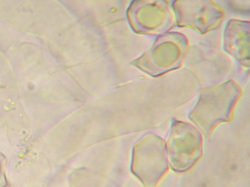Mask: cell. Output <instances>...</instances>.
<instances>
[{
  "instance_id": "1",
  "label": "cell",
  "mask_w": 250,
  "mask_h": 187,
  "mask_svg": "<svg viewBox=\"0 0 250 187\" xmlns=\"http://www.w3.org/2000/svg\"><path fill=\"white\" fill-rule=\"evenodd\" d=\"M242 90L229 80L214 88L201 91L199 99L189 113L191 121L205 135H209L218 124L229 121Z\"/></svg>"
},
{
  "instance_id": "2",
  "label": "cell",
  "mask_w": 250,
  "mask_h": 187,
  "mask_svg": "<svg viewBox=\"0 0 250 187\" xmlns=\"http://www.w3.org/2000/svg\"><path fill=\"white\" fill-rule=\"evenodd\" d=\"M188 48L185 35L177 32L161 36L149 50L133 62L134 66L153 77L179 68Z\"/></svg>"
},
{
  "instance_id": "3",
  "label": "cell",
  "mask_w": 250,
  "mask_h": 187,
  "mask_svg": "<svg viewBox=\"0 0 250 187\" xmlns=\"http://www.w3.org/2000/svg\"><path fill=\"white\" fill-rule=\"evenodd\" d=\"M127 16L131 28L139 34H162L176 23L173 8L165 1H133Z\"/></svg>"
},
{
  "instance_id": "4",
  "label": "cell",
  "mask_w": 250,
  "mask_h": 187,
  "mask_svg": "<svg viewBox=\"0 0 250 187\" xmlns=\"http://www.w3.org/2000/svg\"><path fill=\"white\" fill-rule=\"evenodd\" d=\"M166 145L155 135H148L135 147L133 171L148 187H153L167 170Z\"/></svg>"
},
{
  "instance_id": "5",
  "label": "cell",
  "mask_w": 250,
  "mask_h": 187,
  "mask_svg": "<svg viewBox=\"0 0 250 187\" xmlns=\"http://www.w3.org/2000/svg\"><path fill=\"white\" fill-rule=\"evenodd\" d=\"M169 163L174 170L182 171L191 168L202 152V137L191 124L175 122L167 142Z\"/></svg>"
},
{
  "instance_id": "6",
  "label": "cell",
  "mask_w": 250,
  "mask_h": 187,
  "mask_svg": "<svg viewBox=\"0 0 250 187\" xmlns=\"http://www.w3.org/2000/svg\"><path fill=\"white\" fill-rule=\"evenodd\" d=\"M176 23L205 34L220 26L225 17L222 8L211 1L178 0L173 4Z\"/></svg>"
},
{
  "instance_id": "7",
  "label": "cell",
  "mask_w": 250,
  "mask_h": 187,
  "mask_svg": "<svg viewBox=\"0 0 250 187\" xmlns=\"http://www.w3.org/2000/svg\"><path fill=\"white\" fill-rule=\"evenodd\" d=\"M250 22L229 20L225 29L224 50L243 66H250Z\"/></svg>"
},
{
  "instance_id": "8",
  "label": "cell",
  "mask_w": 250,
  "mask_h": 187,
  "mask_svg": "<svg viewBox=\"0 0 250 187\" xmlns=\"http://www.w3.org/2000/svg\"><path fill=\"white\" fill-rule=\"evenodd\" d=\"M3 158L0 153V187L5 186L6 180L3 170Z\"/></svg>"
}]
</instances>
